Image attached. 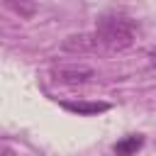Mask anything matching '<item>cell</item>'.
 <instances>
[{
    "mask_svg": "<svg viewBox=\"0 0 156 156\" xmlns=\"http://www.w3.org/2000/svg\"><path fill=\"white\" fill-rule=\"evenodd\" d=\"M136 32H139L136 22L124 15H102L95 27V37H98L100 46H105L110 51L132 46L136 39Z\"/></svg>",
    "mask_w": 156,
    "mask_h": 156,
    "instance_id": "1",
    "label": "cell"
},
{
    "mask_svg": "<svg viewBox=\"0 0 156 156\" xmlns=\"http://www.w3.org/2000/svg\"><path fill=\"white\" fill-rule=\"evenodd\" d=\"M56 83H66V85H83L90 83L95 78V71L88 66H58L51 71Z\"/></svg>",
    "mask_w": 156,
    "mask_h": 156,
    "instance_id": "2",
    "label": "cell"
},
{
    "mask_svg": "<svg viewBox=\"0 0 156 156\" xmlns=\"http://www.w3.org/2000/svg\"><path fill=\"white\" fill-rule=\"evenodd\" d=\"M100 46L95 32H80V34H71L63 39L61 49L63 51H71V54H88V51H95Z\"/></svg>",
    "mask_w": 156,
    "mask_h": 156,
    "instance_id": "3",
    "label": "cell"
},
{
    "mask_svg": "<svg viewBox=\"0 0 156 156\" xmlns=\"http://www.w3.org/2000/svg\"><path fill=\"white\" fill-rule=\"evenodd\" d=\"M141 146H144V136L141 134H129V136L119 139L112 146V151H115V156H134Z\"/></svg>",
    "mask_w": 156,
    "mask_h": 156,
    "instance_id": "4",
    "label": "cell"
},
{
    "mask_svg": "<svg viewBox=\"0 0 156 156\" xmlns=\"http://www.w3.org/2000/svg\"><path fill=\"white\" fill-rule=\"evenodd\" d=\"M68 112H76V115H98V112H105L110 110L107 102H61Z\"/></svg>",
    "mask_w": 156,
    "mask_h": 156,
    "instance_id": "5",
    "label": "cell"
},
{
    "mask_svg": "<svg viewBox=\"0 0 156 156\" xmlns=\"http://www.w3.org/2000/svg\"><path fill=\"white\" fill-rule=\"evenodd\" d=\"M12 7H15L17 12H22V15H32V12H34V7H24V5H12Z\"/></svg>",
    "mask_w": 156,
    "mask_h": 156,
    "instance_id": "6",
    "label": "cell"
},
{
    "mask_svg": "<svg viewBox=\"0 0 156 156\" xmlns=\"http://www.w3.org/2000/svg\"><path fill=\"white\" fill-rule=\"evenodd\" d=\"M146 56H149V63H151V66H156V46H151Z\"/></svg>",
    "mask_w": 156,
    "mask_h": 156,
    "instance_id": "7",
    "label": "cell"
}]
</instances>
